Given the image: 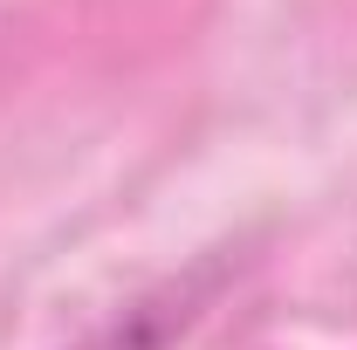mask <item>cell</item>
Wrapping results in <instances>:
<instances>
[{
  "label": "cell",
  "instance_id": "1",
  "mask_svg": "<svg viewBox=\"0 0 357 350\" xmlns=\"http://www.w3.org/2000/svg\"><path fill=\"white\" fill-rule=\"evenodd\" d=\"M158 344H165V323H158V330H144V316H131L124 330H110L103 344H89V350H158Z\"/></svg>",
  "mask_w": 357,
  "mask_h": 350
}]
</instances>
